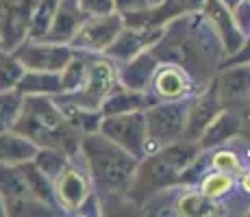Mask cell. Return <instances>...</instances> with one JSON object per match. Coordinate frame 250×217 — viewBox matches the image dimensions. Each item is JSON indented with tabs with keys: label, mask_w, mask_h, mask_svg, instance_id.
Returning a JSON list of instances; mask_svg holds the SVG:
<instances>
[{
	"label": "cell",
	"mask_w": 250,
	"mask_h": 217,
	"mask_svg": "<svg viewBox=\"0 0 250 217\" xmlns=\"http://www.w3.org/2000/svg\"><path fill=\"white\" fill-rule=\"evenodd\" d=\"M85 74H87V55L81 50H74L72 59L65 63L63 70L59 72V76H61V94L59 96L79 91L85 80Z\"/></svg>",
	"instance_id": "cb8c5ba5"
},
{
	"label": "cell",
	"mask_w": 250,
	"mask_h": 217,
	"mask_svg": "<svg viewBox=\"0 0 250 217\" xmlns=\"http://www.w3.org/2000/svg\"><path fill=\"white\" fill-rule=\"evenodd\" d=\"M4 50V46H2V39H0V52H2Z\"/></svg>",
	"instance_id": "f35d334b"
},
{
	"label": "cell",
	"mask_w": 250,
	"mask_h": 217,
	"mask_svg": "<svg viewBox=\"0 0 250 217\" xmlns=\"http://www.w3.org/2000/svg\"><path fill=\"white\" fill-rule=\"evenodd\" d=\"M85 55H87V74L81 89L74 94L55 96V98L79 104V107L100 109L104 98L118 87V67L104 55H96V52H85Z\"/></svg>",
	"instance_id": "277c9868"
},
{
	"label": "cell",
	"mask_w": 250,
	"mask_h": 217,
	"mask_svg": "<svg viewBox=\"0 0 250 217\" xmlns=\"http://www.w3.org/2000/svg\"><path fill=\"white\" fill-rule=\"evenodd\" d=\"M211 167L213 170H220V172H227L230 174L233 178L242 176V163H239L237 154L235 152H229V150H218L211 154Z\"/></svg>",
	"instance_id": "4dcf8cb0"
},
{
	"label": "cell",
	"mask_w": 250,
	"mask_h": 217,
	"mask_svg": "<svg viewBox=\"0 0 250 217\" xmlns=\"http://www.w3.org/2000/svg\"><path fill=\"white\" fill-rule=\"evenodd\" d=\"M115 11L118 13H131V11H142V9L150 7L148 0H113Z\"/></svg>",
	"instance_id": "d6a6232c"
},
{
	"label": "cell",
	"mask_w": 250,
	"mask_h": 217,
	"mask_svg": "<svg viewBox=\"0 0 250 217\" xmlns=\"http://www.w3.org/2000/svg\"><path fill=\"white\" fill-rule=\"evenodd\" d=\"M52 191H55V200H57V206L61 209V213H72V215L79 213L83 202L94 194L91 178L87 174L83 158H81V163H76V157L70 158L68 165L57 174V178L52 180Z\"/></svg>",
	"instance_id": "8992f818"
},
{
	"label": "cell",
	"mask_w": 250,
	"mask_h": 217,
	"mask_svg": "<svg viewBox=\"0 0 250 217\" xmlns=\"http://www.w3.org/2000/svg\"><path fill=\"white\" fill-rule=\"evenodd\" d=\"M16 89L22 96H59L61 94V76L59 72H40L24 70L22 79L18 80Z\"/></svg>",
	"instance_id": "44dd1931"
},
{
	"label": "cell",
	"mask_w": 250,
	"mask_h": 217,
	"mask_svg": "<svg viewBox=\"0 0 250 217\" xmlns=\"http://www.w3.org/2000/svg\"><path fill=\"white\" fill-rule=\"evenodd\" d=\"M22 74H24V67L20 61L13 57V52H9V50L0 52V91L16 89Z\"/></svg>",
	"instance_id": "f546056e"
},
{
	"label": "cell",
	"mask_w": 250,
	"mask_h": 217,
	"mask_svg": "<svg viewBox=\"0 0 250 217\" xmlns=\"http://www.w3.org/2000/svg\"><path fill=\"white\" fill-rule=\"evenodd\" d=\"M59 2H76V0H59Z\"/></svg>",
	"instance_id": "74e56055"
},
{
	"label": "cell",
	"mask_w": 250,
	"mask_h": 217,
	"mask_svg": "<svg viewBox=\"0 0 250 217\" xmlns=\"http://www.w3.org/2000/svg\"><path fill=\"white\" fill-rule=\"evenodd\" d=\"M242 189H244V194L250 196V170L246 174H242Z\"/></svg>",
	"instance_id": "e575fe53"
},
{
	"label": "cell",
	"mask_w": 250,
	"mask_h": 217,
	"mask_svg": "<svg viewBox=\"0 0 250 217\" xmlns=\"http://www.w3.org/2000/svg\"><path fill=\"white\" fill-rule=\"evenodd\" d=\"M239 133H242V119H239V115L235 111H230L229 107H222L213 115V119L205 126V130L200 133V137L196 141H198L200 150L207 152V150H213V148L230 141V139H235Z\"/></svg>",
	"instance_id": "9a60e30c"
},
{
	"label": "cell",
	"mask_w": 250,
	"mask_h": 217,
	"mask_svg": "<svg viewBox=\"0 0 250 217\" xmlns=\"http://www.w3.org/2000/svg\"><path fill=\"white\" fill-rule=\"evenodd\" d=\"M222 109V104L218 102L213 89H205L203 94L194 96L189 102V109H187V124H185V139H198L200 133L205 130L207 124L213 119V115Z\"/></svg>",
	"instance_id": "2e32d148"
},
{
	"label": "cell",
	"mask_w": 250,
	"mask_h": 217,
	"mask_svg": "<svg viewBox=\"0 0 250 217\" xmlns=\"http://www.w3.org/2000/svg\"><path fill=\"white\" fill-rule=\"evenodd\" d=\"M246 37H250V28H248V33H246Z\"/></svg>",
	"instance_id": "ab89813d"
},
{
	"label": "cell",
	"mask_w": 250,
	"mask_h": 217,
	"mask_svg": "<svg viewBox=\"0 0 250 217\" xmlns=\"http://www.w3.org/2000/svg\"><path fill=\"white\" fill-rule=\"evenodd\" d=\"M191 98L181 100H157L144 111L146 115V157L155 154L166 143H172L185 135L187 124V109Z\"/></svg>",
	"instance_id": "3957f363"
},
{
	"label": "cell",
	"mask_w": 250,
	"mask_h": 217,
	"mask_svg": "<svg viewBox=\"0 0 250 217\" xmlns=\"http://www.w3.org/2000/svg\"><path fill=\"white\" fill-rule=\"evenodd\" d=\"M24 96L18 89H9V91H0V133L11 130L16 124L18 115L22 111Z\"/></svg>",
	"instance_id": "83f0119b"
},
{
	"label": "cell",
	"mask_w": 250,
	"mask_h": 217,
	"mask_svg": "<svg viewBox=\"0 0 250 217\" xmlns=\"http://www.w3.org/2000/svg\"><path fill=\"white\" fill-rule=\"evenodd\" d=\"M148 2H150V4H157V2H161V0H148Z\"/></svg>",
	"instance_id": "8d00e7d4"
},
{
	"label": "cell",
	"mask_w": 250,
	"mask_h": 217,
	"mask_svg": "<svg viewBox=\"0 0 250 217\" xmlns=\"http://www.w3.org/2000/svg\"><path fill=\"white\" fill-rule=\"evenodd\" d=\"M157 65H159V57L152 48L139 52L133 59L124 61L122 67H118V85L133 91H150Z\"/></svg>",
	"instance_id": "5bb4252c"
},
{
	"label": "cell",
	"mask_w": 250,
	"mask_h": 217,
	"mask_svg": "<svg viewBox=\"0 0 250 217\" xmlns=\"http://www.w3.org/2000/svg\"><path fill=\"white\" fill-rule=\"evenodd\" d=\"M163 35H166V26H161V28H135V26H126V24H124V28L118 33V37H115L113 43L103 52V55L109 57L113 63L115 61H122L124 63V61H128L135 55H139V52L155 48L157 43L161 41Z\"/></svg>",
	"instance_id": "30bf717a"
},
{
	"label": "cell",
	"mask_w": 250,
	"mask_h": 217,
	"mask_svg": "<svg viewBox=\"0 0 250 217\" xmlns=\"http://www.w3.org/2000/svg\"><path fill=\"white\" fill-rule=\"evenodd\" d=\"M200 13H203V18L209 22V26L213 28V33L218 35L220 43H222V50L227 57L235 55V52L244 46L246 35L239 31L233 11H230L227 4H222L220 0H205Z\"/></svg>",
	"instance_id": "8fae6325"
},
{
	"label": "cell",
	"mask_w": 250,
	"mask_h": 217,
	"mask_svg": "<svg viewBox=\"0 0 250 217\" xmlns=\"http://www.w3.org/2000/svg\"><path fill=\"white\" fill-rule=\"evenodd\" d=\"M248 2H250V0H248Z\"/></svg>",
	"instance_id": "b9f144b4"
},
{
	"label": "cell",
	"mask_w": 250,
	"mask_h": 217,
	"mask_svg": "<svg viewBox=\"0 0 250 217\" xmlns=\"http://www.w3.org/2000/svg\"><path fill=\"white\" fill-rule=\"evenodd\" d=\"M152 102H157V98L150 96V91H133L118 85L100 104V111L103 115H120L131 111H146Z\"/></svg>",
	"instance_id": "ac0fdd59"
},
{
	"label": "cell",
	"mask_w": 250,
	"mask_h": 217,
	"mask_svg": "<svg viewBox=\"0 0 250 217\" xmlns=\"http://www.w3.org/2000/svg\"><path fill=\"white\" fill-rule=\"evenodd\" d=\"M87 174L91 178L94 194L103 197L126 196L139 167V158L109 141L103 133L83 135L79 148Z\"/></svg>",
	"instance_id": "6da1fadb"
},
{
	"label": "cell",
	"mask_w": 250,
	"mask_h": 217,
	"mask_svg": "<svg viewBox=\"0 0 250 217\" xmlns=\"http://www.w3.org/2000/svg\"><path fill=\"white\" fill-rule=\"evenodd\" d=\"M155 154L161 158V161H166L170 167H174L179 174H183L191 163L196 161V158L203 157V150H200L198 141L181 137L172 143H166V146L159 148Z\"/></svg>",
	"instance_id": "ffe728a7"
},
{
	"label": "cell",
	"mask_w": 250,
	"mask_h": 217,
	"mask_svg": "<svg viewBox=\"0 0 250 217\" xmlns=\"http://www.w3.org/2000/svg\"><path fill=\"white\" fill-rule=\"evenodd\" d=\"M220 2H222V4H227V7L230 9V11H235V7H237V4L242 2V0H220Z\"/></svg>",
	"instance_id": "d590c367"
},
{
	"label": "cell",
	"mask_w": 250,
	"mask_h": 217,
	"mask_svg": "<svg viewBox=\"0 0 250 217\" xmlns=\"http://www.w3.org/2000/svg\"><path fill=\"white\" fill-rule=\"evenodd\" d=\"M248 215H250V211H248Z\"/></svg>",
	"instance_id": "60d3db41"
},
{
	"label": "cell",
	"mask_w": 250,
	"mask_h": 217,
	"mask_svg": "<svg viewBox=\"0 0 250 217\" xmlns=\"http://www.w3.org/2000/svg\"><path fill=\"white\" fill-rule=\"evenodd\" d=\"M37 150H40V146L20 135L18 130L11 128L0 133V163H4V165H22L26 161H33Z\"/></svg>",
	"instance_id": "d6986e66"
},
{
	"label": "cell",
	"mask_w": 250,
	"mask_h": 217,
	"mask_svg": "<svg viewBox=\"0 0 250 217\" xmlns=\"http://www.w3.org/2000/svg\"><path fill=\"white\" fill-rule=\"evenodd\" d=\"M218 200L203 196L200 191H189L176 202V213L185 217H207V215H218L220 213Z\"/></svg>",
	"instance_id": "484cf974"
},
{
	"label": "cell",
	"mask_w": 250,
	"mask_h": 217,
	"mask_svg": "<svg viewBox=\"0 0 250 217\" xmlns=\"http://www.w3.org/2000/svg\"><path fill=\"white\" fill-rule=\"evenodd\" d=\"M233 185H235V178L230 176V174L215 170L203 178V182H200V194L211 197V200H222V197H227L230 194Z\"/></svg>",
	"instance_id": "f1b7e54d"
},
{
	"label": "cell",
	"mask_w": 250,
	"mask_h": 217,
	"mask_svg": "<svg viewBox=\"0 0 250 217\" xmlns=\"http://www.w3.org/2000/svg\"><path fill=\"white\" fill-rule=\"evenodd\" d=\"M70 158L72 157H68V154L61 150H55V148H40L37 154L33 157V163H35V167L42 174H46L50 180H55L57 174L68 165Z\"/></svg>",
	"instance_id": "4316f807"
},
{
	"label": "cell",
	"mask_w": 250,
	"mask_h": 217,
	"mask_svg": "<svg viewBox=\"0 0 250 217\" xmlns=\"http://www.w3.org/2000/svg\"><path fill=\"white\" fill-rule=\"evenodd\" d=\"M76 7L85 16H107L115 11L113 0H76Z\"/></svg>",
	"instance_id": "1f68e13d"
},
{
	"label": "cell",
	"mask_w": 250,
	"mask_h": 217,
	"mask_svg": "<svg viewBox=\"0 0 250 217\" xmlns=\"http://www.w3.org/2000/svg\"><path fill=\"white\" fill-rule=\"evenodd\" d=\"M57 7H59V0H35L26 28V39H44Z\"/></svg>",
	"instance_id": "d4e9b609"
},
{
	"label": "cell",
	"mask_w": 250,
	"mask_h": 217,
	"mask_svg": "<svg viewBox=\"0 0 250 217\" xmlns=\"http://www.w3.org/2000/svg\"><path fill=\"white\" fill-rule=\"evenodd\" d=\"M55 98V96H52ZM59 104L63 118L68 119V124L76 130L79 135H89V133H98L100 122H103V111L100 109H89V107H79V104L65 102V100L55 98Z\"/></svg>",
	"instance_id": "7402d4cb"
},
{
	"label": "cell",
	"mask_w": 250,
	"mask_h": 217,
	"mask_svg": "<svg viewBox=\"0 0 250 217\" xmlns=\"http://www.w3.org/2000/svg\"><path fill=\"white\" fill-rule=\"evenodd\" d=\"M98 133H103L109 141H113L115 146H120L128 154L137 157L139 161L146 157L148 130H146V115H144V111L104 115Z\"/></svg>",
	"instance_id": "5b68a950"
},
{
	"label": "cell",
	"mask_w": 250,
	"mask_h": 217,
	"mask_svg": "<svg viewBox=\"0 0 250 217\" xmlns=\"http://www.w3.org/2000/svg\"><path fill=\"white\" fill-rule=\"evenodd\" d=\"M122 28H124V18L118 11L107 13V16H87L81 22V26L76 28L74 37L70 39L68 46L72 50L103 55L113 43V39L118 37V33Z\"/></svg>",
	"instance_id": "52a82bcc"
},
{
	"label": "cell",
	"mask_w": 250,
	"mask_h": 217,
	"mask_svg": "<svg viewBox=\"0 0 250 217\" xmlns=\"http://www.w3.org/2000/svg\"><path fill=\"white\" fill-rule=\"evenodd\" d=\"M150 91L155 94L157 100H181V98H194L203 94V87H196L191 74L179 63H166L157 65L155 76H152Z\"/></svg>",
	"instance_id": "9c48e42d"
},
{
	"label": "cell",
	"mask_w": 250,
	"mask_h": 217,
	"mask_svg": "<svg viewBox=\"0 0 250 217\" xmlns=\"http://www.w3.org/2000/svg\"><path fill=\"white\" fill-rule=\"evenodd\" d=\"M215 98L222 107L242 104L250 100V63L224 65L211 85Z\"/></svg>",
	"instance_id": "4fadbf2b"
},
{
	"label": "cell",
	"mask_w": 250,
	"mask_h": 217,
	"mask_svg": "<svg viewBox=\"0 0 250 217\" xmlns=\"http://www.w3.org/2000/svg\"><path fill=\"white\" fill-rule=\"evenodd\" d=\"M85 18L87 16L76 7V2H59L44 39L52 41V43H70L76 28L81 26V22H83Z\"/></svg>",
	"instance_id": "e0dca14e"
},
{
	"label": "cell",
	"mask_w": 250,
	"mask_h": 217,
	"mask_svg": "<svg viewBox=\"0 0 250 217\" xmlns=\"http://www.w3.org/2000/svg\"><path fill=\"white\" fill-rule=\"evenodd\" d=\"M9 52H13L24 70L40 72H61L74 55L68 43H52L46 39H24Z\"/></svg>",
	"instance_id": "ba28073f"
},
{
	"label": "cell",
	"mask_w": 250,
	"mask_h": 217,
	"mask_svg": "<svg viewBox=\"0 0 250 217\" xmlns=\"http://www.w3.org/2000/svg\"><path fill=\"white\" fill-rule=\"evenodd\" d=\"M22 172H24V178H26V185H28L31 196L35 197L37 202H42V204L50 206V209H55V211H59L61 213V209L57 206V200H55V191H52V180L50 178L37 170L33 161L22 163Z\"/></svg>",
	"instance_id": "603a6c76"
},
{
	"label": "cell",
	"mask_w": 250,
	"mask_h": 217,
	"mask_svg": "<svg viewBox=\"0 0 250 217\" xmlns=\"http://www.w3.org/2000/svg\"><path fill=\"white\" fill-rule=\"evenodd\" d=\"M176 2H179V7L183 9L185 16H196V13H200L205 0H176Z\"/></svg>",
	"instance_id": "836d02e7"
},
{
	"label": "cell",
	"mask_w": 250,
	"mask_h": 217,
	"mask_svg": "<svg viewBox=\"0 0 250 217\" xmlns=\"http://www.w3.org/2000/svg\"><path fill=\"white\" fill-rule=\"evenodd\" d=\"M35 0H0V39L4 50H13L26 39V28Z\"/></svg>",
	"instance_id": "7c38bea8"
},
{
	"label": "cell",
	"mask_w": 250,
	"mask_h": 217,
	"mask_svg": "<svg viewBox=\"0 0 250 217\" xmlns=\"http://www.w3.org/2000/svg\"><path fill=\"white\" fill-rule=\"evenodd\" d=\"M13 130L35 141L40 148H55L68 157L79 154L83 139V135L68 124L52 96H24L22 111L13 124Z\"/></svg>",
	"instance_id": "7a4b0ae2"
}]
</instances>
